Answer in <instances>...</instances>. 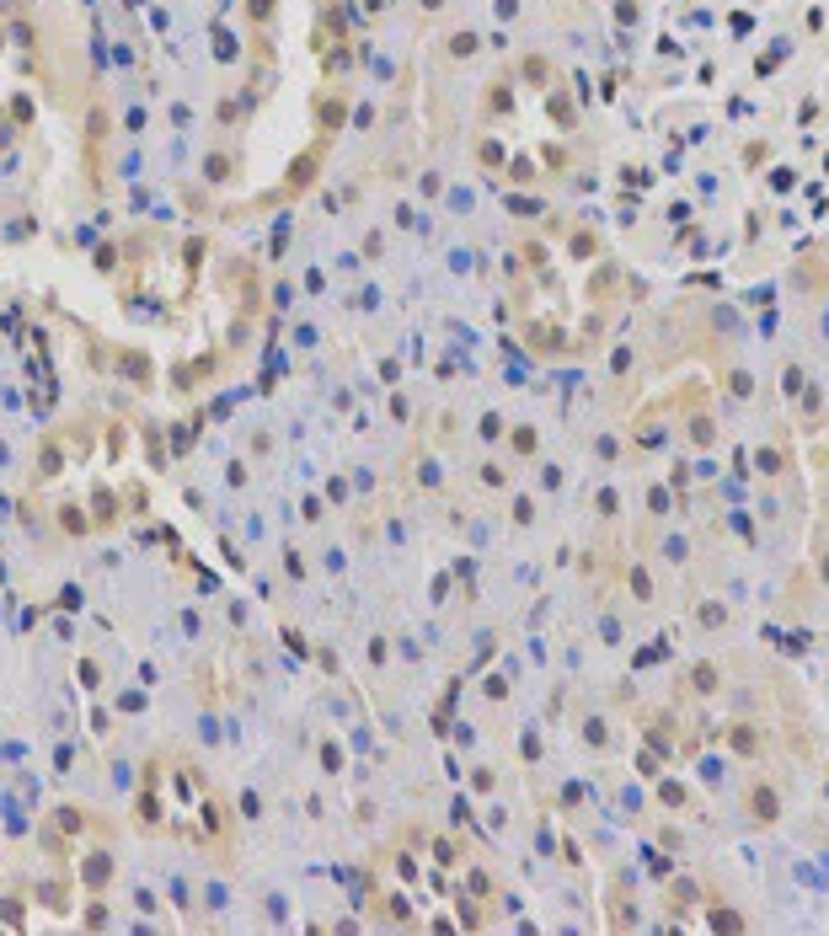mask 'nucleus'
Instances as JSON below:
<instances>
[{
	"label": "nucleus",
	"instance_id": "nucleus-3",
	"mask_svg": "<svg viewBox=\"0 0 829 936\" xmlns=\"http://www.w3.org/2000/svg\"><path fill=\"white\" fill-rule=\"evenodd\" d=\"M733 749H738V754H754V749H760V738H754L749 728H733Z\"/></svg>",
	"mask_w": 829,
	"mask_h": 936
},
{
	"label": "nucleus",
	"instance_id": "nucleus-2",
	"mask_svg": "<svg viewBox=\"0 0 829 936\" xmlns=\"http://www.w3.org/2000/svg\"><path fill=\"white\" fill-rule=\"evenodd\" d=\"M711 926L717 931H744V915L738 910H711Z\"/></svg>",
	"mask_w": 829,
	"mask_h": 936
},
{
	"label": "nucleus",
	"instance_id": "nucleus-4",
	"mask_svg": "<svg viewBox=\"0 0 829 936\" xmlns=\"http://www.w3.org/2000/svg\"><path fill=\"white\" fill-rule=\"evenodd\" d=\"M696 691H717V669H711V664L696 669Z\"/></svg>",
	"mask_w": 829,
	"mask_h": 936
},
{
	"label": "nucleus",
	"instance_id": "nucleus-1",
	"mask_svg": "<svg viewBox=\"0 0 829 936\" xmlns=\"http://www.w3.org/2000/svg\"><path fill=\"white\" fill-rule=\"evenodd\" d=\"M749 808H754V818H760V824H770V818H776V792H770V787H754Z\"/></svg>",
	"mask_w": 829,
	"mask_h": 936
},
{
	"label": "nucleus",
	"instance_id": "nucleus-5",
	"mask_svg": "<svg viewBox=\"0 0 829 936\" xmlns=\"http://www.w3.org/2000/svg\"><path fill=\"white\" fill-rule=\"evenodd\" d=\"M824 583H829V556H824Z\"/></svg>",
	"mask_w": 829,
	"mask_h": 936
}]
</instances>
